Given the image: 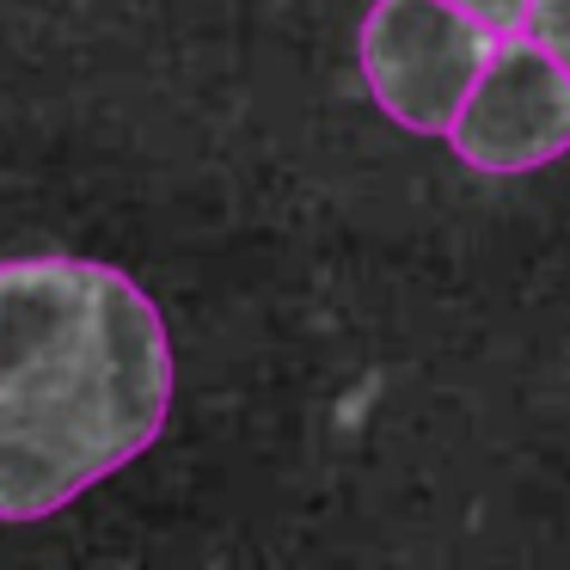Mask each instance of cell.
Segmentation results:
<instances>
[{
	"instance_id": "cell-2",
	"label": "cell",
	"mask_w": 570,
	"mask_h": 570,
	"mask_svg": "<svg viewBox=\"0 0 570 570\" xmlns=\"http://www.w3.org/2000/svg\"><path fill=\"white\" fill-rule=\"evenodd\" d=\"M497 56V31L454 0H374L362 19V80L411 136H448Z\"/></svg>"
},
{
	"instance_id": "cell-5",
	"label": "cell",
	"mask_w": 570,
	"mask_h": 570,
	"mask_svg": "<svg viewBox=\"0 0 570 570\" xmlns=\"http://www.w3.org/2000/svg\"><path fill=\"white\" fill-rule=\"evenodd\" d=\"M460 13H472L479 26H491L497 38H509V31H528V7L533 0H454Z\"/></svg>"
},
{
	"instance_id": "cell-4",
	"label": "cell",
	"mask_w": 570,
	"mask_h": 570,
	"mask_svg": "<svg viewBox=\"0 0 570 570\" xmlns=\"http://www.w3.org/2000/svg\"><path fill=\"white\" fill-rule=\"evenodd\" d=\"M528 31L570 68V0H533V7H528Z\"/></svg>"
},
{
	"instance_id": "cell-3",
	"label": "cell",
	"mask_w": 570,
	"mask_h": 570,
	"mask_svg": "<svg viewBox=\"0 0 570 570\" xmlns=\"http://www.w3.org/2000/svg\"><path fill=\"white\" fill-rule=\"evenodd\" d=\"M448 148L484 178H521L570 154V68L533 31L497 38L491 68L460 105Z\"/></svg>"
},
{
	"instance_id": "cell-1",
	"label": "cell",
	"mask_w": 570,
	"mask_h": 570,
	"mask_svg": "<svg viewBox=\"0 0 570 570\" xmlns=\"http://www.w3.org/2000/svg\"><path fill=\"white\" fill-rule=\"evenodd\" d=\"M173 411L160 307L92 258L0 264V521H43L148 454Z\"/></svg>"
}]
</instances>
